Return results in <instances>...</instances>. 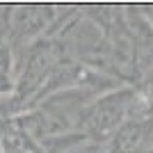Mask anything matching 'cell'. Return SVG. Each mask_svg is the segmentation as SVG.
I'll list each match as a JSON object with an SVG mask.
<instances>
[{
    "label": "cell",
    "mask_w": 153,
    "mask_h": 153,
    "mask_svg": "<svg viewBox=\"0 0 153 153\" xmlns=\"http://www.w3.org/2000/svg\"><path fill=\"white\" fill-rule=\"evenodd\" d=\"M123 96H110L108 101L98 103L91 112V128L94 130H110L123 114Z\"/></svg>",
    "instance_id": "cell-1"
},
{
    "label": "cell",
    "mask_w": 153,
    "mask_h": 153,
    "mask_svg": "<svg viewBox=\"0 0 153 153\" xmlns=\"http://www.w3.org/2000/svg\"><path fill=\"white\" fill-rule=\"evenodd\" d=\"M48 64H51V57L46 55V51H39L37 55L32 57L30 66H27V73H25V80H23V85L37 82L39 78H41V73H46V69H48Z\"/></svg>",
    "instance_id": "cell-3"
},
{
    "label": "cell",
    "mask_w": 153,
    "mask_h": 153,
    "mask_svg": "<svg viewBox=\"0 0 153 153\" xmlns=\"http://www.w3.org/2000/svg\"><path fill=\"white\" fill-rule=\"evenodd\" d=\"M142 140H144V133H142L140 123H128L119 130L114 140V153H135L142 146Z\"/></svg>",
    "instance_id": "cell-2"
}]
</instances>
